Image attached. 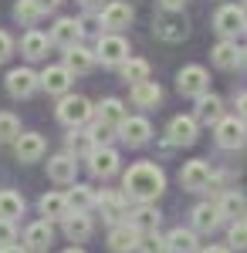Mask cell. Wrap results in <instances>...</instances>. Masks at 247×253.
<instances>
[{
  "label": "cell",
  "instance_id": "cell-1",
  "mask_svg": "<svg viewBox=\"0 0 247 253\" xmlns=\"http://www.w3.org/2000/svg\"><path fill=\"white\" fill-rule=\"evenodd\" d=\"M122 189H125V196H132L135 203H152L166 189V172L156 162H135L122 175Z\"/></svg>",
  "mask_w": 247,
  "mask_h": 253
},
{
  "label": "cell",
  "instance_id": "cell-2",
  "mask_svg": "<svg viewBox=\"0 0 247 253\" xmlns=\"http://www.w3.org/2000/svg\"><path fill=\"white\" fill-rule=\"evenodd\" d=\"M58 118L68 125V128H81L88 118H92V101L85 95H64L58 105Z\"/></svg>",
  "mask_w": 247,
  "mask_h": 253
},
{
  "label": "cell",
  "instance_id": "cell-3",
  "mask_svg": "<svg viewBox=\"0 0 247 253\" xmlns=\"http://www.w3.org/2000/svg\"><path fill=\"white\" fill-rule=\"evenodd\" d=\"M217 145H224V149H244V145H247L244 118H241V115L220 118V122H217Z\"/></svg>",
  "mask_w": 247,
  "mask_h": 253
},
{
  "label": "cell",
  "instance_id": "cell-4",
  "mask_svg": "<svg viewBox=\"0 0 247 253\" xmlns=\"http://www.w3.org/2000/svg\"><path fill=\"white\" fill-rule=\"evenodd\" d=\"M152 27H156V38H163V41H183L186 31H190V24H186V17L180 10H163L152 20Z\"/></svg>",
  "mask_w": 247,
  "mask_h": 253
},
{
  "label": "cell",
  "instance_id": "cell-5",
  "mask_svg": "<svg viewBox=\"0 0 247 253\" xmlns=\"http://www.w3.org/2000/svg\"><path fill=\"white\" fill-rule=\"evenodd\" d=\"M213 27H217L224 38H234V34L247 31V14H244V7H237V3L220 7V10H217V17H213Z\"/></svg>",
  "mask_w": 247,
  "mask_h": 253
},
{
  "label": "cell",
  "instance_id": "cell-6",
  "mask_svg": "<svg viewBox=\"0 0 247 253\" xmlns=\"http://www.w3.org/2000/svg\"><path fill=\"white\" fill-rule=\"evenodd\" d=\"M207 71L200 68V64H186L180 75H176V88H180V95H193V98H200V95H207Z\"/></svg>",
  "mask_w": 247,
  "mask_h": 253
},
{
  "label": "cell",
  "instance_id": "cell-7",
  "mask_svg": "<svg viewBox=\"0 0 247 253\" xmlns=\"http://www.w3.org/2000/svg\"><path fill=\"white\" fill-rule=\"evenodd\" d=\"M95 58L102 64H122V61H129V44H125V38H119V34H105V38H98Z\"/></svg>",
  "mask_w": 247,
  "mask_h": 253
},
{
  "label": "cell",
  "instance_id": "cell-8",
  "mask_svg": "<svg viewBox=\"0 0 247 253\" xmlns=\"http://www.w3.org/2000/svg\"><path fill=\"white\" fill-rule=\"evenodd\" d=\"M180 182H183V189L200 193V189H207L210 182H213V172H210V166L203 162V159H193V162H186V166H183Z\"/></svg>",
  "mask_w": 247,
  "mask_h": 253
},
{
  "label": "cell",
  "instance_id": "cell-9",
  "mask_svg": "<svg viewBox=\"0 0 247 253\" xmlns=\"http://www.w3.org/2000/svg\"><path fill=\"white\" fill-rule=\"evenodd\" d=\"M139 243H142V233L135 230L129 219L119 223V226H112V233H109V247H112V253H132V250H139Z\"/></svg>",
  "mask_w": 247,
  "mask_h": 253
},
{
  "label": "cell",
  "instance_id": "cell-10",
  "mask_svg": "<svg viewBox=\"0 0 247 253\" xmlns=\"http://www.w3.org/2000/svg\"><path fill=\"white\" fill-rule=\"evenodd\" d=\"M38 84H41V75H34L31 68H14L7 75V91L14 98H31Z\"/></svg>",
  "mask_w": 247,
  "mask_h": 253
},
{
  "label": "cell",
  "instance_id": "cell-11",
  "mask_svg": "<svg viewBox=\"0 0 247 253\" xmlns=\"http://www.w3.org/2000/svg\"><path fill=\"white\" fill-rule=\"evenodd\" d=\"M81 34H85V24L75 20V17H61L55 27H51V41L61 44L64 51H68V47H75L78 41H81Z\"/></svg>",
  "mask_w": 247,
  "mask_h": 253
},
{
  "label": "cell",
  "instance_id": "cell-12",
  "mask_svg": "<svg viewBox=\"0 0 247 253\" xmlns=\"http://www.w3.org/2000/svg\"><path fill=\"white\" fill-rule=\"evenodd\" d=\"M88 169H92V175H98V179L115 175V169H119V152H115V149H109V145L92 149V156H88Z\"/></svg>",
  "mask_w": 247,
  "mask_h": 253
},
{
  "label": "cell",
  "instance_id": "cell-13",
  "mask_svg": "<svg viewBox=\"0 0 247 253\" xmlns=\"http://www.w3.org/2000/svg\"><path fill=\"white\" fill-rule=\"evenodd\" d=\"M41 88H44L48 95H64V91L71 88V71H68L64 64L44 68V71H41Z\"/></svg>",
  "mask_w": 247,
  "mask_h": 253
},
{
  "label": "cell",
  "instance_id": "cell-14",
  "mask_svg": "<svg viewBox=\"0 0 247 253\" xmlns=\"http://www.w3.org/2000/svg\"><path fill=\"white\" fill-rule=\"evenodd\" d=\"M98 206H102V216L109 219V223H125V216H129V206H125V196L122 193H102L98 196Z\"/></svg>",
  "mask_w": 247,
  "mask_h": 253
},
{
  "label": "cell",
  "instance_id": "cell-15",
  "mask_svg": "<svg viewBox=\"0 0 247 253\" xmlns=\"http://www.w3.org/2000/svg\"><path fill=\"white\" fill-rule=\"evenodd\" d=\"M129 24H132V7L122 3V0H112V3L102 10V27H109V31H122V27H129Z\"/></svg>",
  "mask_w": 247,
  "mask_h": 253
},
{
  "label": "cell",
  "instance_id": "cell-16",
  "mask_svg": "<svg viewBox=\"0 0 247 253\" xmlns=\"http://www.w3.org/2000/svg\"><path fill=\"white\" fill-rule=\"evenodd\" d=\"M14 152H17L20 162H38V159L44 156V138H41L38 132H24V135H17V142H14Z\"/></svg>",
  "mask_w": 247,
  "mask_h": 253
},
{
  "label": "cell",
  "instance_id": "cell-17",
  "mask_svg": "<svg viewBox=\"0 0 247 253\" xmlns=\"http://www.w3.org/2000/svg\"><path fill=\"white\" fill-rule=\"evenodd\" d=\"M48 175L55 179V182H75L78 175V162L71 152H61V156H55L51 162H48Z\"/></svg>",
  "mask_w": 247,
  "mask_h": 253
},
{
  "label": "cell",
  "instance_id": "cell-18",
  "mask_svg": "<svg viewBox=\"0 0 247 253\" xmlns=\"http://www.w3.org/2000/svg\"><path fill=\"white\" fill-rule=\"evenodd\" d=\"M193 138H196V118L176 115L170 122V145H190Z\"/></svg>",
  "mask_w": 247,
  "mask_h": 253
},
{
  "label": "cell",
  "instance_id": "cell-19",
  "mask_svg": "<svg viewBox=\"0 0 247 253\" xmlns=\"http://www.w3.org/2000/svg\"><path fill=\"white\" fill-rule=\"evenodd\" d=\"M196 122H203V125H217L220 118H224V101L217 95H200L196 98Z\"/></svg>",
  "mask_w": 247,
  "mask_h": 253
},
{
  "label": "cell",
  "instance_id": "cell-20",
  "mask_svg": "<svg viewBox=\"0 0 247 253\" xmlns=\"http://www.w3.org/2000/svg\"><path fill=\"white\" fill-rule=\"evenodd\" d=\"M220 223H224V216H220L217 206H210V203H200V206L193 210V230H196V233H213Z\"/></svg>",
  "mask_w": 247,
  "mask_h": 253
},
{
  "label": "cell",
  "instance_id": "cell-21",
  "mask_svg": "<svg viewBox=\"0 0 247 253\" xmlns=\"http://www.w3.org/2000/svg\"><path fill=\"white\" fill-rule=\"evenodd\" d=\"M51 240H55V233H51V223H48V219L31 223V226L24 230V247H27V250H48Z\"/></svg>",
  "mask_w": 247,
  "mask_h": 253
},
{
  "label": "cell",
  "instance_id": "cell-22",
  "mask_svg": "<svg viewBox=\"0 0 247 253\" xmlns=\"http://www.w3.org/2000/svg\"><path fill=\"white\" fill-rule=\"evenodd\" d=\"M159 219H163V216H159V210H152L149 203H142L135 213H129V223H132V226H135L142 236L156 233V230H159Z\"/></svg>",
  "mask_w": 247,
  "mask_h": 253
},
{
  "label": "cell",
  "instance_id": "cell-23",
  "mask_svg": "<svg viewBox=\"0 0 247 253\" xmlns=\"http://www.w3.org/2000/svg\"><path fill=\"white\" fill-rule=\"evenodd\" d=\"M119 135H122V142H129V145H142V142L152 135V128H149L146 118H125V122L119 125Z\"/></svg>",
  "mask_w": 247,
  "mask_h": 253
},
{
  "label": "cell",
  "instance_id": "cell-24",
  "mask_svg": "<svg viewBox=\"0 0 247 253\" xmlns=\"http://www.w3.org/2000/svg\"><path fill=\"white\" fill-rule=\"evenodd\" d=\"M64 233H68L71 243L88 240V236H92V216L88 213H68L64 216Z\"/></svg>",
  "mask_w": 247,
  "mask_h": 253
},
{
  "label": "cell",
  "instance_id": "cell-25",
  "mask_svg": "<svg viewBox=\"0 0 247 253\" xmlns=\"http://www.w3.org/2000/svg\"><path fill=\"white\" fill-rule=\"evenodd\" d=\"M92 64H95V54L88 51V47H68V54H64V68L71 71V75H85V71H92Z\"/></svg>",
  "mask_w": 247,
  "mask_h": 253
},
{
  "label": "cell",
  "instance_id": "cell-26",
  "mask_svg": "<svg viewBox=\"0 0 247 253\" xmlns=\"http://www.w3.org/2000/svg\"><path fill=\"white\" fill-rule=\"evenodd\" d=\"M38 206H41V213H44V219H48V223H55V219H64V216L71 213V210H68V199H64L61 193H44Z\"/></svg>",
  "mask_w": 247,
  "mask_h": 253
},
{
  "label": "cell",
  "instance_id": "cell-27",
  "mask_svg": "<svg viewBox=\"0 0 247 253\" xmlns=\"http://www.w3.org/2000/svg\"><path fill=\"white\" fill-rule=\"evenodd\" d=\"M132 101L139 108H156L163 101V91L156 81H139V84H132Z\"/></svg>",
  "mask_w": 247,
  "mask_h": 253
},
{
  "label": "cell",
  "instance_id": "cell-28",
  "mask_svg": "<svg viewBox=\"0 0 247 253\" xmlns=\"http://www.w3.org/2000/svg\"><path fill=\"white\" fill-rule=\"evenodd\" d=\"M166 243H170V253H196V230L176 226L166 233Z\"/></svg>",
  "mask_w": 247,
  "mask_h": 253
},
{
  "label": "cell",
  "instance_id": "cell-29",
  "mask_svg": "<svg viewBox=\"0 0 247 253\" xmlns=\"http://www.w3.org/2000/svg\"><path fill=\"white\" fill-rule=\"evenodd\" d=\"M213 64L224 68V71L237 68V64H241V47H237L234 41H220V44L213 47Z\"/></svg>",
  "mask_w": 247,
  "mask_h": 253
},
{
  "label": "cell",
  "instance_id": "cell-30",
  "mask_svg": "<svg viewBox=\"0 0 247 253\" xmlns=\"http://www.w3.org/2000/svg\"><path fill=\"white\" fill-rule=\"evenodd\" d=\"M64 199H68V210H75V213H88V210L98 203V196L92 193V186H75Z\"/></svg>",
  "mask_w": 247,
  "mask_h": 253
},
{
  "label": "cell",
  "instance_id": "cell-31",
  "mask_svg": "<svg viewBox=\"0 0 247 253\" xmlns=\"http://www.w3.org/2000/svg\"><path fill=\"white\" fill-rule=\"evenodd\" d=\"M98 118H102V125H115V128H119L129 115H125V108H122L119 98H105V101L98 105Z\"/></svg>",
  "mask_w": 247,
  "mask_h": 253
},
{
  "label": "cell",
  "instance_id": "cell-32",
  "mask_svg": "<svg viewBox=\"0 0 247 253\" xmlns=\"http://www.w3.org/2000/svg\"><path fill=\"white\" fill-rule=\"evenodd\" d=\"M217 210H220V216L237 219V216L247 213V199L241 193H224V196H220V203H217Z\"/></svg>",
  "mask_w": 247,
  "mask_h": 253
},
{
  "label": "cell",
  "instance_id": "cell-33",
  "mask_svg": "<svg viewBox=\"0 0 247 253\" xmlns=\"http://www.w3.org/2000/svg\"><path fill=\"white\" fill-rule=\"evenodd\" d=\"M20 51H24V58H31V61H38L48 54V38L41 34V31H31L27 38L20 41Z\"/></svg>",
  "mask_w": 247,
  "mask_h": 253
},
{
  "label": "cell",
  "instance_id": "cell-34",
  "mask_svg": "<svg viewBox=\"0 0 247 253\" xmlns=\"http://www.w3.org/2000/svg\"><path fill=\"white\" fill-rule=\"evenodd\" d=\"M24 213V199L14 189H3L0 193V219H17Z\"/></svg>",
  "mask_w": 247,
  "mask_h": 253
},
{
  "label": "cell",
  "instance_id": "cell-35",
  "mask_svg": "<svg viewBox=\"0 0 247 253\" xmlns=\"http://www.w3.org/2000/svg\"><path fill=\"white\" fill-rule=\"evenodd\" d=\"M122 78L132 81V84H139V81H149V61H142V58L122 61Z\"/></svg>",
  "mask_w": 247,
  "mask_h": 253
},
{
  "label": "cell",
  "instance_id": "cell-36",
  "mask_svg": "<svg viewBox=\"0 0 247 253\" xmlns=\"http://www.w3.org/2000/svg\"><path fill=\"white\" fill-rule=\"evenodd\" d=\"M92 149H95L92 132H78V128H71V135H68V152H71V156H92Z\"/></svg>",
  "mask_w": 247,
  "mask_h": 253
},
{
  "label": "cell",
  "instance_id": "cell-37",
  "mask_svg": "<svg viewBox=\"0 0 247 253\" xmlns=\"http://www.w3.org/2000/svg\"><path fill=\"white\" fill-rule=\"evenodd\" d=\"M20 135V122L10 112H0V142H17Z\"/></svg>",
  "mask_w": 247,
  "mask_h": 253
},
{
  "label": "cell",
  "instance_id": "cell-38",
  "mask_svg": "<svg viewBox=\"0 0 247 253\" xmlns=\"http://www.w3.org/2000/svg\"><path fill=\"white\" fill-rule=\"evenodd\" d=\"M14 17H17L20 24H34V20L41 17L38 0H17V7H14Z\"/></svg>",
  "mask_w": 247,
  "mask_h": 253
},
{
  "label": "cell",
  "instance_id": "cell-39",
  "mask_svg": "<svg viewBox=\"0 0 247 253\" xmlns=\"http://www.w3.org/2000/svg\"><path fill=\"white\" fill-rule=\"evenodd\" d=\"M230 247L234 250H247V219L244 223L234 219V226H230Z\"/></svg>",
  "mask_w": 247,
  "mask_h": 253
},
{
  "label": "cell",
  "instance_id": "cell-40",
  "mask_svg": "<svg viewBox=\"0 0 247 253\" xmlns=\"http://www.w3.org/2000/svg\"><path fill=\"white\" fill-rule=\"evenodd\" d=\"M139 250L142 253H170V243L163 240V236H156V233H149L142 243H139Z\"/></svg>",
  "mask_w": 247,
  "mask_h": 253
},
{
  "label": "cell",
  "instance_id": "cell-41",
  "mask_svg": "<svg viewBox=\"0 0 247 253\" xmlns=\"http://www.w3.org/2000/svg\"><path fill=\"white\" fill-rule=\"evenodd\" d=\"M17 240V230H14V219H0V247H10Z\"/></svg>",
  "mask_w": 247,
  "mask_h": 253
},
{
  "label": "cell",
  "instance_id": "cell-42",
  "mask_svg": "<svg viewBox=\"0 0 247 253\" xmlns=\"http://www.w3.org/2000/svg\"><path fill=\"white\" fill-rule=\"evenodd\" d=\"M10 54H14V41H10L7 31H0V61H7Z\"/></svg>",
  "mask_w": 247,
  "mask_h": 253
},
{
  "label": "cell",
  "instance_id": "cell-43",
  "mask_svg": "<svg viewBox=\"0 0 247 253\" xmlns=\"http://www.w3.org/2000/svg\"><path fill=\"white\" fill-rule=\"evenodd\" d=\"M38 7H41V14H48V10H58L61 7V0H38Z\"/></svg>",
  "mask_w": 247,
  "mask_h": 253
},
{
  "label": "cell",
  "instance_id": "cell-44",
  "mask_svg": "<svg viewBox=\"0 0 247 253\" xmlns=\"http://www.w3.org/2000/svg\"><path fill=\"white\" fill-rule=\"evenodd\" d=\"M159 3H163V10H180L186 0H159Z\"/></svg>",
  "mask_w": 247,
  "mask_h": 253
},
{
  "label": "cell",
  "instance_id": "cell-45",
  "mask_svg": "<svg viewBox=\"0 0 247 253\" xmlns=\"http://www.w3.org/2000/svg\"><path fill=\"white\" fill-rule=\"evenodd\" d=\"M237 115H241V118H247V91H244L241 98H237Z\"/></svg>",
  "mask_w": 247,
  "mask_h": 253
},
{
  "label": "cell",
  "instance_id": "cell-46",
  "mask_svg": "<svg viewBox=\"0 0 247 253\" xmlns=\"http://www.w3.org/2000/svg\"><path fill=\"white\" fill-rule=\"evenodd\" d=\"M0 253H27V247H17V243H10V247H0Z\"/></svg>",
  "mask_w": 247,
  "mask_h": 253
},
{
  "label": "cell",
  "instance_id": "cell-47",
  "mask_svg": "<svg viewBox=\"0 0 247 253\" xmlns=\"http://www.w3.org/2000/svg\"><path fill=\"white\" fill-rule=\"evenodd\" d=\"M81 7H88V10H92V7H102V0H81Z\"/></svg>",
  "mask_w": 247,
  "mask_h": 253
},
{
  "label": "cell",
  "instance_id": "cell-48",
  "mask_svg": "<svg viewBox=\"0 0 247 253\" xmlns=\"http://www.w3.org/2000/svg\"><path fill=\"white\" fill-rule=\"evenodd\" d=\"M200 253H230V250H224V247H207V250H200Z\"/></svg>",
  "mask_w": 247,
  "mask_h": 253
},
{
  "label": "cell",
  "instance_id": "cell-49",
  "mask_svg": "<svg viewBox=\"0 0 247 253\" xmlns=\"http://www.w3.org/2000/svg\"><path fill=\"white\" fill-rule=\"evenodd\" d=\"M241 64H247V51H241Z\"/></svg>",
  "mask_w": 247,
  "mask_h": 253
},
{
  "label": "cell",
  "instance_id": "cell-50",
  "mask_svg": "<svg viewBox=\"0 0 247 253\" xmlns=\"http://www.w3.org/2000/svg\"><path fill=\"white\" fill-rule=\"evenodd\" d=\"M64 253H85V250H78V247H71V250H64Z\"/></svg>",
  "mask_w": 247,
  "mask_h": 253
}]
</instances>
